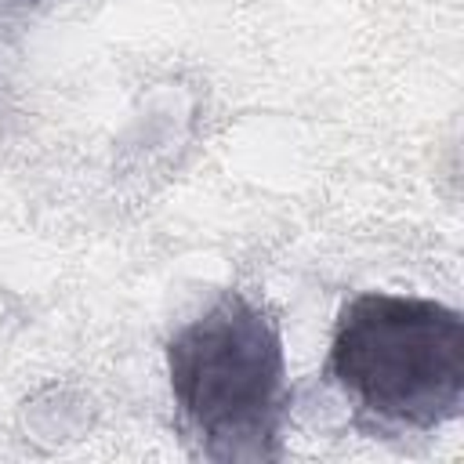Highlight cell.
I'll use <instances>...</instances> for the list:
<instances>
[{
  "mask_svg": "<svg viewBox=\"0 0 464 464\" xmlns=\"http://www.w3.org/2000/svg\"><path fill=\"white\" fill-rule=\"evenodd\" d=\"M373 431H435L464 406V315L417 294L362 290L337 312L326 370Z\"/></svg>",
  "mask_w": 464,
  "mask_h": 464,
  "instance_id": "cell-2",
  "label": "cell"
},
{
  "mask_svg": "<svg viewBox=\"0 0 464 464\" xmlns=\"http://www.w3.org/2000/svg\"><path fill=\"white\" fill-rule=\"evenodd\" d=\"M167 381L188 450L214 464L283 457L290 377L279 323L243 290H221L167 341Z\"/></svg>",
  "mask_w": 464,
  "mask_h": 464,
  "instance_id": "cell-1",
  "label": "cell"
}]
</instances>
